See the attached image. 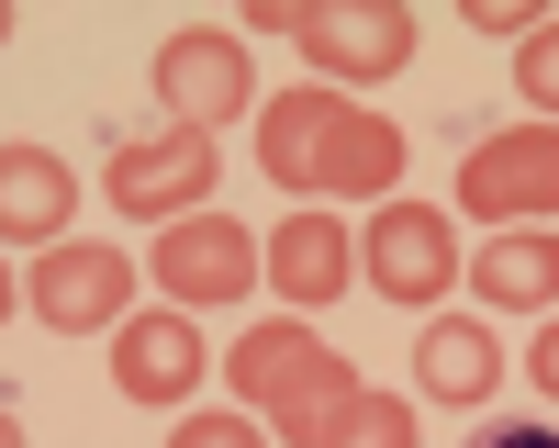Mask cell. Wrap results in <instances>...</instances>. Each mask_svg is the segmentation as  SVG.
<instances>
[{"instance_id": "6da1fadb", "label": "cell", "mask_w": 559, "mask_h": 448, "mask_svg": "<svg viewBox=\"0 0 559 448\" xmlns=\"http://www.w3.org/2000/svg\"><path fill=\"white\" fill-rule=\"evenodd\" d=\"M157 90H168V113L191 123V134H213L224 113H247V57L224 34H179L168 57H157Z\"/></svg>"}, {"instance_id": "7a4b0ae2", "label": "cell", "mask_w": 559, "mask_h": 448, "mask_svg": "<svg viewBox=\"0 0 559 448\" xmlns=\"http://www.w3.org/2000/svg\"><path fill=\"white\" fill-rule=\"evenodd\" d=\"M247 258H258V247L236 236V224H224V213H202V224H179V236L157 247V281H168L179 303H224V292H247V281H258Z\"/></svg>"}, {"instance_id": "3957f363", "label": "cell", "mask_w": 559, "mask_h": 448, "mask_svg": "<svg viewBox=\"0 0 559 448\" xmlns=\"http://www.w3.org/2000/svg\"><path fill=\"white\" fill-rule=\"evenodd\" d=\"M202 179H213V134L179 123L168 146H123V157H112V202H123V213H179Z\"/></svg>"}, {"instance_id": "277c9868", "label": "cell", "mask_w": 559, "mask_h": 448, "mask_svg": "<svg viewBox=\"0 0 559 448\" xmlns=\"http://www.w3.org/2000/svg\"><path fill=\"white\" fill-rule=\"evenodd\" d=\"M112 370H123V392L179 403V392H191V370H202V347H191V326H179V314H146V326L112 337Z\"/></svg>"}, {"instance_id": "5b68a950", "label": "cell", "mask_w": 559, "mask_h": 448, "mask_svg": "<svg viewBox=\"0 0 559 448\" xmlns=\"http://www.w3.org/2000/svg\"><path fill=\"white\" fill-rule=\"evenodd\" d=\"M34 314H45V326H102V314H123V258L68 247V258L34 281Z\"/></svg>"}, {"instance_id": "8992f818", "label": "cell", "mask_w": 559, "mask_h": 448, "mask_svg": "<svg viewBox=\"0 0 559 448\" xmlns=\"http://www.w3.org/2000/svg\"><path fill=\"white\" fill-rule=\"evenodd\" d=\"M269 281L292 292V303H324V292H347V236L324 213H292L280 224V247H269Z\"/></svg>"}, {"instance_id": "52a82bcc", "label": "cell", "mask_w": 559, "mask_h": 448, "mask_svg": "<svg viewBox=\"0 0 559 448\" xmlns=\"http://www.w3.org/2000/svg\"><path fill=\"white\" fill-rule=\"evenodd\" d=\"M369 258H381V292H403V303H426L448 281V236H437L426 213H392L381 236H369Z\"/></svg>"}, {"instance_id": "ba28073f", "label": "cell", "mask_w": 559, "mask_h": 448, "mask_svg": "<svg viewBox=\"0 0 559 448\" xmlns=\"http://www.w3.org/2000/svg\"><path fill=\"white\" fill-rule=\"evenodd\" d=\"M236 358H247V381H258V392H292V403H324V392H336V370H324V347H313V337H292V326L247 337Z\"/></svg>"}, {"instance_id": "9c48e42d", "label": "cell", "mask_w": 559, "mask_h": 448, "mask_svg": "<svg viewBox=\"0 0 559 448\" xmlns=\"http://www.w3.org/2000/svg\"><path fill=\"white\" fill-rule=\"evenodd\" d=\"M548 191H559V146H492L481 179H471L481 213H515V202H548Z\"/></svg>"}, {"instance_id": "30bf717a", "label": "cell", "mask_w": 559, "mask_h": 448, "mask_svg": "<svg viewBox=\"0 0 559 448\" xmlns=\"http://www.w3.org/2000/svg\"><path fill=\"white\" fill-rule=\"evenodd\" d=\"M426 392L481 403V392H492V337H481V326H426Z\"/></svg>"}, {"instance_id": "8fae6325", "label": "cell", "mask_w": 559, "mask_h": 448, "mask_svg": "<svg viewBox=\"0 0 559 448\" xmlns=\"http://www.w3.org/2000/svg\"><path fill=\"white\" fill-rule=\"evenodd\" d=\"M481 292H492V303H548V292H559V247H548V236H503V247L481 258Z\"/></svg>"}, {"instance_id": "7c38bea8", "label": "cell", "mask_w": 559, "mask_h": 448, "mask_svg": "<svg viewBox=\"0 0 559 448\" xmlns=\"http://www.w3.org/2000/svg\"><path fill=\"white\" fill-rule=\"evenodd\" d=\"M0 179H12V236H45V224L68 213V168L45 157V146H12V168H0Z\"/></svg>"}, {"instance_id": "4fadbf2b", "label": "cell", "mask_w": 559, "mask_h": 448, "mask_svg": "<svg viewBox=\"0 0 559 448\" xmlns=\"http://www.w3.org/2000/svg\"><path fill=\"white\" fill-rule=\"evenodd\" d=\"M347 448H414V415L403 403H347Z\"/></svg>"}, {"instance_id": "5bb4252c", "label": "cell", "mask_w": 559, "mask_h": 448, "mask_svg": "<svg viewBox=\"0 0 559 448\" xmlns=\"http://www.w3.org/2000/svg\"><path fill=\"white\" fill-rule=\"evenodd\" d=\"M526 90L559 113V34H537V45H526Z\"/></svg>"}, {"instance_id": "9a60e30c", "label": "cell", "mask_w": 559, "mask_h": 448, "mask_svg": "<svg viewBox=\"0 0 559 448\" xmlns=\"http://www.w3.org/2000/svg\"><path fill=\"white\" fill-rule=\"evenodd\" d=\"M481 448H559V426H548V415H515V426H492Z\"/></svg>"}, {"instance_id": "2e32d148", "label": "cell", "mask_w": 559, "mask_h": 448, "mask_svg": "<svg viewBox=\"0 0 559 448\" xmlns=\"http://www.w3.org/2000/svg\"><path fill=\"white\" fill-rule=\"evenodd\" d=\"M179 448H247V426H224V415H213V426H179Z\"/></svg>"}, {"instance_id": "e0dca14e", "label": "cell", "mask_w": 559, "mask_h": 448, "mask_svg": "<svg viewBox=\"0 0 559 448\" xmlns=\"http://www.w3.org/2000/svg\"><path fill=\"white\" fill-rule=\"evenodd\" d=\"M537 381L559 392V314H548V337H537Z\"/></svg>"}]
</instances>
